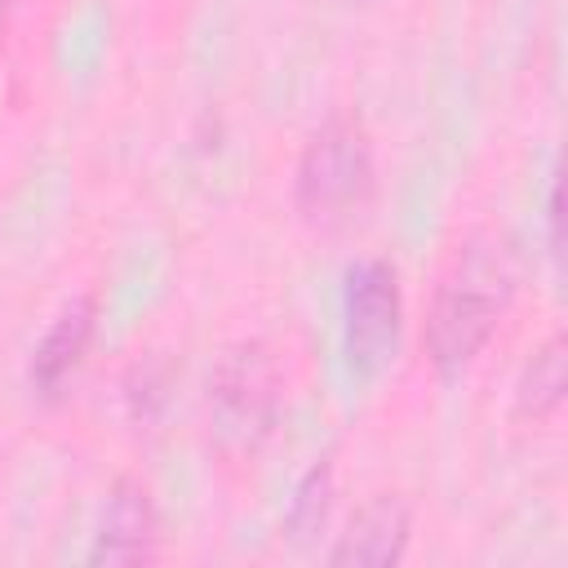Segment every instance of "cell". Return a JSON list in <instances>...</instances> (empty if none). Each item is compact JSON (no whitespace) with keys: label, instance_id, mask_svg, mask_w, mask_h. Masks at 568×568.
<instances>
[{"label":"cell","instance_id":"6da1fadb","mask_svg":"<svg viewBox=\"0 0 568 568\" xmlns=\"http://www.w3.org/2000/svg\"><path fill=\"white\" fill-rule=\"evenodd\" d=\"M510 293H515V266H510V248H501L497 240H470L453 257L426 320V351L444 377L462 373L484 351V342L493 337V328L510 306Z\"/></svg>","mask_w":568,"mask_h":568},{"label":"cell","instance_id":"7a4b0ae2","mask_svg":"<svg viewBox=\"0 0 568 568\" xmlns=\"http://www.w3.org/2000/svg\"><path fill=\"white\" fill-rule=\"evenodd\" d=\"M284 373L266 342H235L222 351L209 382L213 435L231 453H253L280 422Z\"/></svg>","mask_w":568,"mask_h":568},{"label":"cell","instance_id":"3957f363","mask_svg":"<svg viewBox=\"0 0 568 568\" xmlns=\"http://www.w3.org/2000/svg\"><path fill=\"white\" fill-rule=\"evenodd\" d=\"M373 195V146L359 120H328L297 160V209L306 222H346Z\"/></svg>","mask_w":568,"mask_h":568},{"label":"cell","instance_id":"277c9868","mask_svg":"<svg viewBox=\"0 0 568 568\" xmlns=\"http://www.w3.org/2000/svg\"><path fill=\"white\" fill-rule=\"evenodd\" d=\"M399 328H404L399 271L386 257L355 262L342 288V346L351 373L377 377L399 351Z\"/></svg>","mask_w":568,"mask_h":568},{"label":"cell","instance_id":"5b68a950","mask_svg":"<svg viewBox=\"0 0 568 568\" xmlns=\"http://www.w3.org/2000/svg\"><path fill=\"white\" fill-rule=\"evenodd\" d=\"M155 555H160V510L151 501V488L138 479H120L106 497L89 559L93 564H146Z\"/></svg>","mask_w":568,"mask_h":568},{"label":"cell","instance_id":"8992f818","mask_svg":"<svg viewBox=\"0 0 568 568\" xmlns=\"http://www.w3.org/2000/svg\"><path fill=\"white\" fill-rule=\"evenodd\" d=\"M408 537H413L408 501L399 493H382L351 515L346 532L328 550V564H337V568H390L404 559Z\"/></svg>","mask_w":568,"mask_h":568},{"label":"cell","instance_id":"52a82bcc","mask_svg":"<svg viewBox=\"0 0 568 568\" xmlns=\"http://www.w3.org/2000/svg\"><path fill=\"white\" fill-rule=\"evenodd\" d=\"M93 337V297H75L58 311V320L49 324V333L36 342L31 351V386L40 395H58L67 386V377L80 368L84 351Z\"/></svg>","mask_w":568,"mask_h":568},{"label":"cell","instance_id":"ba28073f","mask_svg":"<svg viewBox=\"0 0 568 568\" xmlns=\"http://www.w3.org/2000/svg\"><path fill=\"white\" fill-rule=\"evenodd\" d=\"M564 386H568V355H564V337H546L532 359L524 364L519 373V386H515V404L524 417H550L559 404H564Z\"/></svg>","mask_w":568,"mask_h":568},{"label":"cell","instance_id":"9c48e42d","mask_svg":"<svg viewBox=\"0 0 568 568\" xmlns=\"http://www.w3.org/2000/svg\"><path fill=\"white\" fill-rule=\"evenodd\" d=\"M328 510H333V466L328 462H315L302 475V484L293 488V501H288V515H284L288 537L293 541L315 537L328 524Z\"/></svg>","mask_w":568,"mask_h":568},{"label":"cell","instance_id":"30bf717a","mask_svg":"<svg viewBox=\"0 0 568 568\" xmlns=\"http://www.w3.org/2000/svg\"><path fill=\"white\" fill-rule=\"evenodd\" d=\"M546 217H550V253L559 257V253H564V235H559V217H564V209H559V178L550 182V195H546Z\"/></svg>","mask_w":568,"mask_h":568}]
</instances>
